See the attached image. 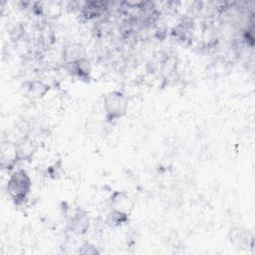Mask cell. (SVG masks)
<instances>
[{
	"mask_svg": "<svg viewBox=\"0 0 255 255\" xmlns=\"http://www.w3.org/2000/svg\"><path fill=\"white\" fill-rule=\"evenodd\" d=\"M32 189V180L25 169L15 170L8 178L6 191L15 205L20 206L27 202Z\"/></svg>",
	"mask_w": 255,
	"mask_h": 255,
	"instance_id": "obj_1",
	"label": "cell"
},
{
	"mask_svg": "<svg viewBox=\"0 0 255 255\" xmlns=\"http://www.w3.org/2000/svg\"><path fill=\"white\" fill-rule=\"evenodd\" d=\"M103 107L107 122L114 123L123 119L128 109V100L120 90L108 92L103 97Z\"/></svg>",
	"mask_w": 255,
	"mask_h": 255,
	"instance_id": "obj_2",
	"label": "cell"
},
{
	"mask_svg": "<svg viewBox=\"0 0 255 255\" xmlns=\"http://www.w3.org/2000/svg\"><path fill=\"white\" fill-rule=\"evenodd\" d=\"M14 150H15V161L22 162V161H31L36 153L37 145L36 142L29 137L28 135L21 137L14 143Z\"/></svg>",
	"mask_w": 255,
	"mask_h": 255,
	"instance_id": "obj_3",
	"label": "cell"
},
{
	"mask_svg": "<svg viewBox=\"0 0 255 255\" xmlns=\"http://www.w3.org/2000/svg\"><path fill=\"white\" fill-rule=\"evenodd\" d=\"M229 242L238 249H249L253 247L254 236L246 228L234 226L228 232Z\"/></svg>",
	"mask_w": 255,
	"mask_h": 255,
	"instance_id": "obj_4",
	"label": "cell"
},
{
	"mask_svg": "<svg viewBox=\"0 0 255 255\" xmlns=\"http://www.w3.org/2000/svg\"><path fill=\"white\" fill-rule=\"evenodd\" d=\"M67 72L83 82H89L92 75V65L88 58H83L72 63L65 64Z\"/></svg>",
	"mask_w": 255,
	"mask_h": 255,
	"instance_id": "obj_5",
	"label": "cell"
},
{
	"mask_svg": "<svg viewBox=\"0 0 255 255\" xmlns=\"http://www.w3.org/2000/svg\"><path fill=\"white\" fill-rule=\"evenodd\" d=\"M83 58H87V51L83 44L79 42H71L64 46L62 59L65 64L72 63Z\"/></svg>",
	"mask_w": 255,
	"mask_h": 255,
	"instance_id": "obj_6",
	"label": "cell"
},
{
	"mask_svg": "<svg viewBox=\"0 0 255 255\" xmlns=\"http://www.w3.org/2000/svg\"><path fill=\"white\" fill-rule=\"evenodd\" d=\"M90 224L89 215L86 211L82 209H78L69 220V228L70 230L77 234L81 235L87 232Z\"/></svg>",
	"mask_w": 255,
	"mask_h": 255,
	"instance_id": "obj_7",
	"label": "cell"
},
{
	"mask_svg": "<svg viewBox=\"0 0 255 255\" xmlns=\"http://www.w3.org/2000/svg\"><path fill=\"white\" fill-rule=\"evenodd\" d=\"M50 89V85L41 80H31L24 83V90L27 96L34 100L44 98L48 94Z\"/></svg>",
	"mask_w": 255,
	"mask_h": 255,
	"instance_id": "obj_8",
	"label": "cell"
},
{
	"mask_svg": "<svg viewBox=\"0 0 255 255\" xmlns=\"http://www.w3.org/2000/svg\"><path fill=\"white\" fill-rule=\"evenodd\" d=\"M111 203L112 207L128 212L132 208V201L128 193L125 191H115L111 197Z\"/></svg>",
	"mask_w": 255,
	"mask_h": 255,
	"instance_id": "obj_9",
	"label": "cell"
},
{
	"mask_svg": "<svg viewBox=\"0 0 255 255\" xmlns=\"http://www.w3.org/2000/svg\"><path fill=\"white\" fill-rule=\"evenodd\" d=\"M107 9L105 2L99 1H91L86 2L82 7V15L87 19H92L101 16L104 11Z\"/></svg>",
	"mask_w": 255,
	"mask_h": 255,
	"instance_id": "obj_10",
	"label": "cell"
},
{
	"mask_svg": "<svg viewBox=\"0 0 255 255\" xmlns=\"http://www.w3.org/2000/svg\"><path fill=\"white\" fill-rule=\"evenodd\" d=\"M129 213L112 208L111 211L107 214V224L111 227H119L128 221Z\"/></svg>",
	"mask_w": 255,
	"mask_h": 255,
	"instance_id": "obj_11",
	"label": "cell"
},
{
	"mask_svg": "<svg viewBox=\"0 0 255 255\" xmlns=\"http://www.w3.org/2000/svg\"><path fill=\"white\" fill-rule=\"evenodd\" d=\"M77 253L84 254V255H87V254L88 255H96V254H99L100 251L94 244H92L90 242H85L81 245V247H79Z\"/></svg>",
	"mask_w": 255,
	"mask_h": 255,
	"instance_id": "obj_12",
	"label": "cell"
}]
</instances>
